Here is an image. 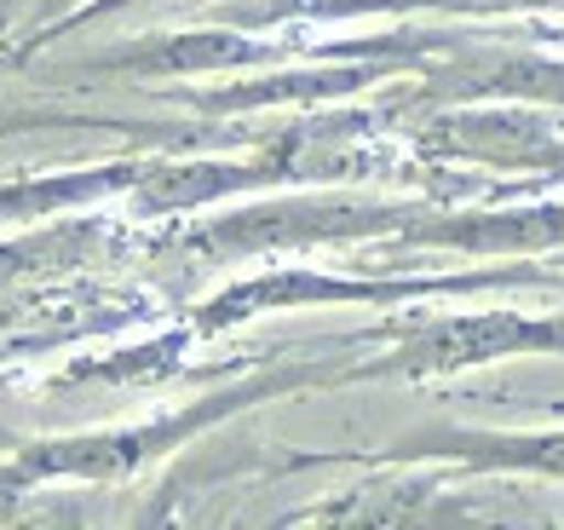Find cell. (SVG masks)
<instances>
[{"mask_svg": "<svg viewBox=\"0 0 564 530\" xmlns=\"http://www.w3.org/2000/svg\"><path fill=\"white\" fill-rule=\"evenodd\" d=\"M144 306L133 294H110V289H41L23 294L0 312V340L7 346H58V340H82L98 329H116V323L139 317Z\"/></svg>", "mask_w": 564, "mask_h": 530, "instance_id": "4", "label": "cell"}, {"mask_svg": "<svg viewBox=\"0 0 564 530\" xmlns=\"http://www.w3.org/2000/svg\"><path fill=\"white\" fill-rule=\"evenodd\" d=\"M110 7H121V0H110Z\"/></svg>", "mask_w": 564, "mask_h": 530, "instance_id": "12", "label": "cell"}, {"mask_svg": "<svg viewBox=\"0 0 564 530\" xmlns=\"http://www.w3.org/2000/svg\"><path fill=\"white\" fill-rule=\"evenodd\" d=\"M438 93H519V98H564V64L519 58V53H467L444 69H426Z\"/></svg>", "mask_w": 564, "mask_h": 530, "instance_id": "9", "label": "cell"}, {"mask_svg": "<svg viewBox=\"0 0 564 530\" xmlns=\"http://www.w3.org/2000/svg\"><path fill=\"white\" fill-rule=\"evenodd\" d=\"M535 271H484V277H438V283H328V277H305V271H282V277H260V283H242L219 294L202 323L219 329V323H237L248 312H265V306H294V300H398V294H438V289H496V283H530Z\"/></svg>", "mask_w": 564, "mask_h": 530, "instance_id": "2", "label": "cell"}, {"mask_svg": "<svg viewBox=\"0 0 564 530\" xmlns=\"http://www.w3.org/2000/svg\"><path fill=\"white\" fill-rule=\"evenodd\" d=\"M409 214L398 208H305V202H289V208H253L237 219H219L208 231H196L191 248H208V255H248V248H300V242H340V237H369L387 231V225H403Z\"/></svg>", "mask_w": 564, "mask_h": 530, "instance_id": "1", "label": "cell"}, {"mask_svg": "<svg viewBox=\"0 0 564 530\" xmlns=\"http://www.w3.org/2000/svg\"><path fill=\"white\" fill-rule=\"evenodd\" d=\"M248 392L237 398H214L202 403V410L178 415V421H162V426H144V433H121V439H75V444H46V450H30V456L18 462V478H53V473H75V478H116L127 467H139L150 450H162L167 439H185L196 426H208L214 415L237 410Z\"/></svg>", "mask_w": 564, "mask_h": 530, "instance_id": "6", "label": "cell"}, {"mask_svg": "<svg viewBox=\"0 0 564 530\" xmlns=\"http://www.w3.org/2000/svg\"><path fill=\"white\" fill-rule=\"evenodd\" d=\"M98 237H105L98 225H53V231H41V237H30V242L0 248V289L18 283V277H35V271H46V266L82 260Z\"/></svg>", "mask_w": 564, "mask_h": 530, "instance_id": "10", "label": "cell"}, {"mask_svg": "<svg viewBox=\"0 0 564 530\" xmlns=\"http://www.w3.org/2000/svg\"><path fill=\"white\" fill-rule=\"evenodd\" d=\"M426 150H449V156L473 162H501V167H547L564 173V144L553 128L530 110H478V116H444L426 128Z\"/></svg>", "mask_w": 564, "mask_h": 530, "instance_id": "5", "label": "cell"}, {"mask_svg": "<svg viewBox=\"0 0 564 530\" xmlns=\"http://www.w3.org/2000/svg\"><path fill=\"white\" fill-rule=\"evenodd\" d=\"M271 58V46H253L230 30H191L133 46V53L105 58V69H139V75H202V69H230V64H260Z\"/></svg>", "mask_w": 564, "mask_h": 530, "instance_id": "8", "label": "cell"}, {"mask_svg": "<svg viewBox=\"0 0 564 530\" xmlns=\"http://www.w3.org/2000/svg\"><path fill=\"white\" fill-rule=\"evenodd\" d=\"M409 242H444V248H467V255H501V248H547V242H564V208L426 219V225H409Z\"/></svg>", "mask_w": 564, "mask_h": 530, "instance_id": "7", "label": "cell"}, {"mask_svg": "<svg viewBox=\"0 0 564 530\" xmlns=\"http://www.w3.org/2000/svg\"><path fill=\"white\" fill-rule=\"evenodd\" d=\"M564 346V323H524L512 312L490 317H455V323H432V329L409 335L403 351L387 369H460V364H484L501 351H553Z\"/></svg>", "mask_w": 564, "mask_h": 530, "instance_id": "3", "label": "cell"}, {"mask_svg": "<svg viewBox=\"0 0 564 530\" xmlns=\"http://www.w3.org/2000/svg\"><path fill=\"white\" fill-rule=\"evenodd\" d=\"M449 450L473 462H507V467H542V473H564V433L558 439H467L455 433Z\"/></svg>", "mask_w": 564, "mask_h": 530, "instance_id": "11", "label": "cell"}]
</instances>
